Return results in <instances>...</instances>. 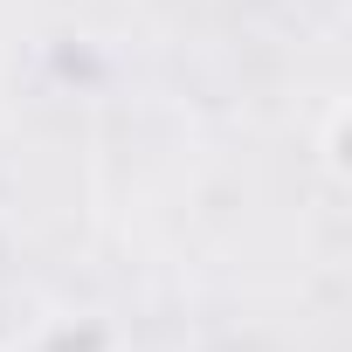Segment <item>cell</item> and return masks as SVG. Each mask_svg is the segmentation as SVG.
Returning a JSON list of instances; mask_svg holds the SVG:
<instances>
[{
    "mask_svg": "<svg viewBox=\"0 0 352 352\" xmlns=\"http://www.w3.org/2000/svg\"><path fill=\"white\" fill-rule=\"evenodd\" d=\"M345 118H352L345 104L324 111V152H318V159H324V173H331V187H345V173H352V166H345Z\"/></svg>",
    "mask_w": 352,
    "mask_h": 352,
    "instance_id": "obj_1",
    "label": "cell"
}]
</instances>
